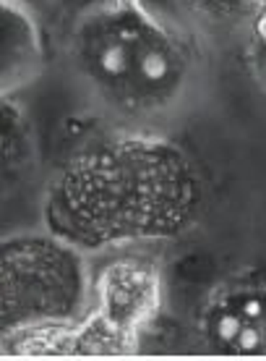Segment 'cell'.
<instances>
[{
  "label": "cell",
  "mask_w": 266,
  "mask_h": 361,
  "mask_svg": "<svg viewBox=\"0 0 266 361\" xmlns=\"http://www.w3.org/2000/svg\"><path fill=\"white\" fill-rule=\"evenodd\" d=\"M204 178L165 131L110 128L65 157L42 194V226L89 257L177 241L204 212Z\"/></svg>",
  "instance_id": "6da1fadb"
},
{
  "label": "cell",
  "mask_w": 266,
  "mask_h": 361,
  "mask_svg": "<svg viewBox=\"0 0 266 361\" xmlns=\"http://www.w3.org/2000/svg\"><path fill=\"white\" fill-rule=\"evenodd\" d=\"M65 58L79 90L115 128L165 131L201 76L191 29L136 0H102L73 21Z\"/></svg>",
  "instance_id": "7a4b0ae2"
},
{
  "label": "cell",
  "mask_w": 266,
  "mask_h": 361,
  "mask_svg": "<svg viewBox=\"0 0 266 361\" xmlns=\"http://www.w3.org/2000/svg\"><path fill=\"white\" fill-rule=\"evenodd\" d=\"M165 301L160 264L136 249L110 252L91 272L87 312L63 327L3 338L13 356H123L133 353Z\"/></svg>",
  "instance_id": "3957f363"
},
{
  "label": "cell",
  "mask_w": 266,
  "mask_h": 361,
  "mask_svg": "<svg viewBox=\"0 0 266 361\" xmlns=\"http://www.w3.org/2000/svg\"><path fill=\"white\" fill-rule=\"evenodd\" d=\"M89 254L53 231H24L0 252L3 338L76 322L91 293Z\"/></svg>",
  "instance_id": "277c9868"
},
{
  "label": "cell",
  "mask_w": 266,
  "mask_h": 361,
  "mask_svg": "<svg viewBox=\"0 0 266 361\" xmlns=\"http://www.w3.org/2000/svg\"><path fill=\"white\" fill-rule=\"evenodd\" d=\"M198 338L209 351L253 356L266 351V270L243 267L206 296Z\"/></svg>",
  "instance_id": "5b68a950"
},
{
  "label": "cell",
  "mask_w": 266,
  "mask_h": 361,
  "mask_svg": "<svg viewBox=\"0 0 266 361\" xmlns=\"http://www.w3.org/2000/svg\"><path fill=\"white\" fill-rule=\"evenodd\" d=\"M0 27H3L0 90H3V97H16V92L29 87L42 71L44 55L39 21L24 8L3 3L0 6Z\"/></svg>",
  "instance_id": "8992f818"
},
{
  "label": "cell",
  "mask_w": 266,
  "mask_h": 361,
  "mask_svg": "<svg viewBox=\"0 0 266 361\" xmlns=\"http://www.w3.org/2000/svg\"><path fill=\"white\" fill-rule=\"evenodd\" d=\"M194 32L230 35L248 32L258 11V0H177Z\"/></svg>",
  "instance_id": "52a82bcc"
},
{
  "label": "cell",
  "mask_w": 266,
  "mask_h": 361,
  "mask_svg": "<svg viewBox=\"0 0 266 361\" xmlns=\"http://www.w3.org/2000/svg\"><path fill=\"white\" fill-rule=\"evenodd\" d=\"M0 131H3V180L13 186L24 171L34 160V139H32V128L24 116V110L16 105L13 97H3V121H0Z\"/></svg>",
  "instance_id": "ba28073f"
},
{
  "label": "cell",
  "mask_w": 266,
  "mask_h": 361,
  "mask_svg": "<svg viewBox=\"0 0 266 361\" xmlns=\"http://www.w3.org/2000/svg\"><path fill=\"white\" fill-rule=\"evenodd\" d=\"M248 61L256 82L266 90V0L258 3V11L248 27Z\"/></svg>",
  "instance_id": "9c48e42d"
},
{
  "label": "cell",
  "mask_w": 266,
  "mask_h": 361,
  "mask_svg": "<svg viewBox=\"0 0 266 361\" xmlns=\"http://www.w3.org/2000/svg\"><path fill=\"white\" fill-rule=\"evenodd\" d=\"M3 3H11V6H18V8H24L27 13L37 18V21H42V18L53 16L58 6H61L63 0H3Z\"/></svg>",
  "instance_id": "30bf717a"
},
{
  "label": "cell",
  "mask_w": 266,
  "mask_h": 361,
  "mask_svg": "<svg viewBox=\"0 0 266 361\" xmlns=\"http://www.w3.org/2000/svg\"><path fill=\"white\" fill-rule=\"evenodd\" d=\"M136 3H144V0H136Z\"/></svg>",
  "instance_id": "8fae6325"
}]
</instances>
